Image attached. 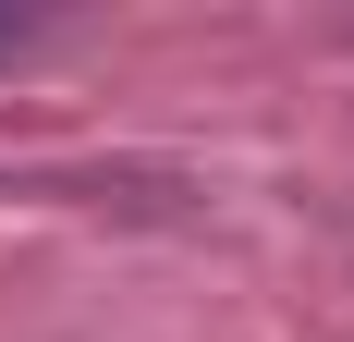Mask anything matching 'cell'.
<instances>
[{"label": "cell", "instance_id": "1", "mask_svg": "<svg viewBox=\"0 0 354 342\" xmlns=\"http://www.w3.org/2000/svg\"><path fill=\"white\" fill-rule=\"evenodd\" d=\"M0 49H12V12H0Z\"/></svg>", "mask_w": 354, "mask_h": 342}]
</instances>
